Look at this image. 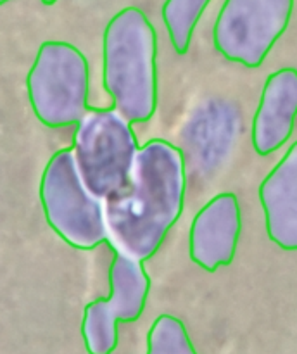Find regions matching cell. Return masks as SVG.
<instances>
[{"label":"cell","instance_id":"cell-9","mask_svg":"<svg viewBox=\"0 0 297 354\" xmlns=\"http://www.w3.org/2000/svg\"><path fill=\"white\" fill-rule=\"evenodd\" d=\"M240 232L242 214L237 196L218 194L193 218L189 237L190 259L209 273L231 265Z\"/></svg>","mask_w":297,"mask_h":354},{"label":"cell","instance_id":"cell-5","mask_svg":"<svg viewBox=\"0 0 297 354\" xmlns=\"http://www.w3.org/2000/svg\"><path fill=\"white\" fill-rule=\"evenodd\" d=\"M73 149L83 183L102 203L126 189L140 151L131 123L116 109H90L76 127Z\"/></svg>","mask_w":297,"mask_h":354},{"label":"cell","instance_id":"cell-6","mask_svg":"<svg viewBox=\"0 0 297 354\" xmlns=\"http://www.w3.org/2000/svg\"><path fill=\"white\" fill-rule=\"evenodd\" d=\"M294 0H224L213 30L214 48L227 61L259 68L285 33Z\"/></svg>","mask_w":297,"mask_h":354},{"label":"cell","instance_id":"cell-13","mask_svg":"<svg viewBox=\"0 0 297 354\" xmlns=\"http://www.w3.org/2000/svg\"><path fill=\"white\" fill-rule=\"evenodd\" d=\"M147 354H197L185 325L173 315H161L147 334Z\"/></svg>","mask_w":297,"mask_h":354},{"label":"cell","instance_id":"cell-8","mask_svg":"<svg viewBox=\"0 0 297 354\" xmlns=\"http://www.w3.org/2000/svg\"><path fill=\"white\" fill-rule=\"evenodd\" d=\"M238 133V114L224 100H207L197 107L182 131L183 156L190 171L207 178L230 154Z\"/></svg>","mask_w":297,"mask_h":354},{"label":"cell","instance_id":"cell-11","mask_svg":"<svg viewBox=\"0 0 297 354\" xmlns=\"http://www.w3.org/2000/svg\"><path fill=\"white\" fill-rule=\"evenodd\" d=\"M266 234L283 251H297V142L259 185Z\"/></svg>","mask_w":297,"mask_h":354},{"label":"cell","instance_id":"cell-7","mask_svg":"<svg viewBox=\"0 0 297 354\" xmlns=\"http://www.w3.org/2000/svg\"><path fill=\"white\" fill-rule=\"evenodd\" d=\"M111 296L85 306L82 324L88 354H113L119 342L117 324H131L144 315L151 279L142 261L116 252L109 268Z\"/></svg>","mask_w":297,"mask_h":354},{"label":"cell","instance_id":"cell-12","mask_svg":"<svg viewBox=\"0 0 297 354\" xmlns=\"http://www.w3.org/2000/svg\"><path fill=\"white\" fill-rule=\"evenodd\" d=\"M209 2L211 0H166L162 6V21L175 52H189L193 31Z\"/></svg>","mask_w":297,"mask_h":354},{"label":"cell","instance_id":"cell-14","mask_svg":"<svg viewBox=\"0 0 297 354\" xmlns=\"http://www.w3.org/2000/svg\"><path fill=\"white\" fill-rule=\"evenodd\" d=\"M59 0H41V3H45V6H54V3H57Z\"/></svg>","mask_w":297,"mask_h":354},{"label":"cell","instance_id":"cell-1","mask_svg":"<svg viewBox=\"0 0 297 354\" xmlns=\"http://www.w3.org/2000/svg\"><path fill=\"white\" fill-rule=\"evenodd\" d=\"M186 162L182 149L166 140L138 151L126 189L104 203L107 242L114 252L147 261L157 252L185 206Z\"/></svg>","mask_w":297,"mask_h":354},{"label":"cell","instance_id":"cell-10","mask_svg":"<svg viewBox=\"0 0 297 354\" xmlns=\"http://www.w3.org/2000/svg\"><path fill=\"white\" fill-rule=\"evenodd\" d=\"M297 118V69L271 73L262 86L252 120V147L256 154L269 156L287 144Z\"/></svg>","mask_w":297,"mask_h":354},{"label":"cell","instance_id":"cell-15","mask_svg":"<svg viewBox=\"0 0 297 354\" xmlns=\"http://www.w3.org/2000/svg\"><path fill=\"white\" fill-rule=\"evenodd\" d=\"M0 2H2V3H7V2H9V0H0Z\"/></svg>","mask_w":297,"mask_h":354},{"label":"cell","instance_id":"cell-3","mask_svg":"<svg viewBox=\"0 0 297 354\" xmlns=\"http://www.w3.org/2000/svg\"><path fill=\"white\" fill-rule=\"evenodd\" d=\"M40 203L48 227L71 248L92 251L107 242L104 203L79 176L75 149L55 152L40 182Z\"/></svg>","mask_w":297,"mask_h":354},{"label":"cell","instance_id":"cell-2","mask_svg":"<svg viewBox=\"0 0 297 354\" xmlns=\"http://www.w3.org/2000/svg\"><path fill=\"white\" fill-rule=\"evenodd\" d=\"M157 35L137 7H124L104 31L102 78L113 107L131 124L147 123L157 109Z\"/></svg>","mask_w":297,"mask_h":354},{"label":"cell","instance_id":"cell-4","mask_svg":"<svg viewBox=\"0 0 297 354\" xmlns=\"http://www.w3.org/2000/svg\"><path fill=\"white\" fill-rule=\"evenodd\" d=\"M28 100L47 128L78 124L88 106L90 68L85 54L68 41L40 45L26 78Z\"/></svg>","mask_w":297,"mask_h":354}]
</instances>
